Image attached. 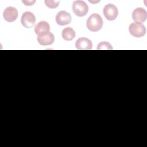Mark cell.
I'll return each mask as SVG.
<instances>
[{
    "instance_id": "obj_1",
    "label": "cell",
    "mask_w": 147,
    "mask_h": 147,
    "mask_svg": "<svg viewBox=\"0 0 147 147\" xmlns=\"http://www.w3.org/2000/svg\"><path fill=\"white\" fill-rule=\"evenodd\" d=\"M87 28L91 32H97L100 30L103 26V20L101 16L97 14H91L87 20Z\"/></svg>"
},
{
    "instance_id": "obj_2",
    "label": "cell",
    "mask_w": 147,
    "mask_h": 147,
    "mask_svg": "<svg viewBox=\"0 0 147 147\" xmlns=\"http://www.w3.org/2000/svg\"><path fill=\"white\" fill-rule=\"evenodd\" d=\"M72 10L76 16L83 17L87 14L88 6L84 1H75L72 4Z\"/></svg>"
},
{
    "instance_id": "obj_3",
    "label": "cell",
    "mask_w": 147,
    "mask_h": 147,
    "mask_svg": "<svg viewBox=\"0 0 147 147\" xmlns=\"http://www.w3.org/2000/svg\"><path fill=\"white\" fill-rule=\"evenodd\" d=\"M129 30L130 33L135 37H143L146 33V28L141 23L133 22L129 27Z\"/></svg>"
},
{
    "instance_id": "obj_4",
    "label": "cell",
    "mask_w": 147,
    "mask_h": 147,
    "mask_svg": "<svg viewBox=\"0 0 147 147\" xmlns=\"http://www.w3.org/2000/svg\"><path fill=\"white\" fill-rule=\"evenodd\" d=\"M118 9L113 4H107L103 8V14L107 20L113 21L115 20L118 16Z\"/></svg>"
},
{
    "instance_id": "obj_5",
    "label": "cell",
    "mask_w": 147,
    "mask_h": 147,
    "mask_svg": "<svg viewBox=\"0 0 147 147\" xmlns=\"http://www.w3.org/2000/svg\"><path fill=\"white\" fill-rule=\"evenodd\" d=\"M21 24L26 28H30L33 27L36 22L35 16L30 11L24 12L21 18Z\"/></svg>"
},
{
    "instance_id": "obj_6",
    "label": "cell",
    "mask_w": 147,
    "mask_h": 147,
    "mask_svg": "<svg viewBox=\"0 0 147 147\" xmlns=\"http://www.w3.org/2000/svg\"><path fill=\"white\" fill-rule=\"evenodd\" d=\"M72 20L71 14L65 11H59L56 16V23L61 26L69 24Z\"/></svg>"
},
{
    "instance_id": "obj_7",
    "label": "cell",
    "mask_w": 147,
    "mask_h": 147,
    "mask_svg": "<svg viewBox=\"0 0 147 147\" xmlns=\"http://www.w3.org/2000/svg\"><path fill=\"white\" fill-rule=\"evenodd\" d=\"M18 15V13L17 9L12 6L6 7L3 13L4 19L9 22L14 21L17 18Z\"/></svg>"
},
{
    "instance_id": "obj_8",
    "label": "cell",
    "mask_w": 147,
    "mask_h": 147,
    "mask_svg": "<svg viewBox=\"0 0 147 147\" xmlns=\"http://www.w3.org/2000/svg\"><path fill=\"white\" fill-rule=\"evenodd\" d=\"M75 47L79 50H90L92 48V44L88 38L80 37L76 40Z\"/></svg>"
},
{
    "instance_id": "obj_9",
    "label": "cell",
    "mask_w": 147,
    "mask_h": 147,
    "mask_svg": "<svg viewBox=\"0 0 147 147\" xmlns=\"http://www.w3.org/2000/svg\"><path fill=\"white\" fill-rule=\"evenodd\" d=\"M147 13L146 10L142 7H137L133 11L132 18L136 22H144L146 19Z\"/></svg>"
},
{
    "instance_id": "obj_10",
    "label": "cell",
    "mask_w": 147,
    "mask_h": 147,
    "mask_svg": "<svg viewBox=\"0 0 147 147\" xmlns=\"http://www.w3.org/2000/svg\"><path fill=\"white\" fill-rule=\"evenodd\" d=\"M50 30V26L49 24L45 21L39 22L35 26L34 32L38 36L42 35L49 33Z\"/></svg>"
},
{
    "instance_id": "obj_11",
    "label": "cell",
    "mask_w": 147,
    "mask_h": 147,
    "mask_svg": "<svg viewBox=\"0 0 147 147\" xmlns=\"http://www.w3.org/2000/svg\"><path fill=\"white\" fill-rule=\"evenodd\" d=\"M37 41L42 45H49L54 42L55 37L52 33L49 32L42 35L38 36Z\"/></svg>"
},
{
    "instance_id": "obj_12",
    "label": "cell",
    "mask_w": 147,
    "mask_h": 147,
    "mask_svg": "<svg viewBox=\"0 0 147 147\" xmlns=\"http://www.w3.org/2000/svg\"><path fill=\"white\" fill-rule=\"evenodd\" d=\"M62 37L66 41H71L75 37V32L71 27H67L62 31Z\"/></svg>"
},
{
    "instance_id": "obj_13",
    "label": "cell",
    "mask_w": 147,
    "mask_h": 147,
    "mask_svg": "<svg viewBox=\"0 0 147 147\" xmlns=\"http://www.w3.org/2000/svg\"><path fill=\"white\" fill-rule=\"evenodd\" d=\"M97 49L100 50V49H104V50H111L113 49V48L111 47V45L107 42H101L98 45Z\"/></svg>"
},
{
    "instance_id": "obj_14",
    "label": "cell",
    "mask_w": 147,
    "mask_h": 147,
    "mask_svg": "<svg viewBox=\"0 0 147 147\" xmlns=\"http://www.w3.org/2000/svg\"><path fill=\"white\" fill-rule=\"evenodd\" d=\"M44 2L46 6L51 9H54L57 7L60 3L59 1H52V0H45Z\"/></svg>"
},
{
    "instance_id": "obj_15",
    "label": "cell",
    "mask_w": 147,
    "mask_h": 147,
    "mask_svg": "<svg viewBox=\"0 0 147 147\" xmlns=\"http://www.w3.org/2000/svg\"><path fill=\"white\" fill-rule=\"evenodd\" d=\"M35 2V1H22V3H24L26 6H32Z\"/></svg>"
}]
</instances>
